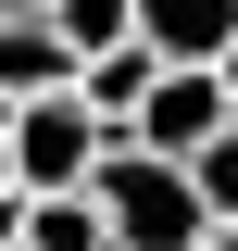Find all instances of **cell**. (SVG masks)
Listing matches in <instances>:
<instances>
[{
  "instance_id": "5b68a950",
  "label": "cell",
  "mask_w": 238,
  "mask_h": 251,
  "mask_svg": "<svg viewBox=\"0 0 238 251\" xmlns=\"http://www.w3.org/2000/svg\"><path fill=\"white\" fill-rule=\"evenodd\" d=\"M0 88L38 100V88H75V38L50 13H0Z\"/></svg>"
},
{
  "instance_id": "8992f818",
  "label": "cell",
  "mask_w": 238,
  "mask_h": 251,
  "mask_svg": "<svg viewBox=\"0 0 238 251\" xmlns=\"http://www.w3.org/2000/svg\"><path fill=\"white\" fill-rule=\"evenodd\" d=\"M150 75H163V50H150V38H125V50H100V63H75V88H88V113H100V126H138Z\"/></svg>"
},
{
  "instance_id": "7a4b0ae2",
  "label": "cell",
  "mask_w": 238,
  "mask_h": 251,
  "mask_svg": "<svg viewBox=\"0 0 238 251\" xmlns=\"http://www.w3.org/2000/svg\"><path fill=\"white\" fill-rule=\"evenodd\" d=\"M113 138H125V126H100L88 88H38L25 113H13V163H25V188H88Z\"/></svg>"
},
{
  "instance_id": "6da1fadb",
  "label": "cell",
  "mask_w": 238,
  "mask_h": 251,
  "mask_svg": "<svg viewBox=\"0 0 238 251\" xmlns=\"http://www.w3.org/2000/svg\"><path fill=\"white\" fill-rule=\"evenodd\" d=\"M88 188H100V214H113V251H201L213 239L201 176H188L176 151H150V138H113Z\"/></svg>"
},
{
  "instance_id": "ba28073f",
  "label": "cell",
  "mask_w": 238,
  "mask_h": 251,
  "mask_svg": "<svg viewBox=\"0 0 238 251\" xmlns=\"http://www.w3.org/2000/svg\"><path fill=\"white\" fill-rule=\"evenodd\" d=\"M50 25L75 38V63H100V50H125V38H138V0H50Z\"/></svg>"
},
{
  "instance_id": "30bf717a",
  "label": "cell",
  "mask_w": 238,
  "mask_h": 251,
  "mask_svg": "<svg viewBox=\"0 0 238 251\" xmlns=\"http://www.w3.org/2000/svg\"><path fill=\"white\" fill-rule=\"evenodd\" d=\"M0 13H50V0H0Z\"/></svg>"
},
{
  "instance_id": "8fae6325",
  "label": "cell",
  "mask_w": 238,
  "mask_h": 251,
  "mask_svg": "<svg viewBox=\"0 0 238 251\" xmlns=\"http://www.w3.org/2000/svg\"><path fill=\"white\" fill-rule=\"evenodd\" d=\"M226 100H238V50H226Z\"/></svg>"
},
{
  "instance_id": "52a82bcc",
  "label": "cell",
  "mask_w": 238,
  "mask_h": 251,
  "mask_svg": "<svg viewBox=\"0 0 238 251\" xmlns=\"http://www.w3.org/2000/svg\"><path fill=\"white\" fill-rule=\"evenodd\" d=\"M25 251H113L100 188H38V201H25Z\"/></svg>"
},
{
  "instance_id": "9c48e42d",
  "label": "cell",
  "mask_w": 238,
  "mask_h": 251,
  "mask_svg": "<svg viewBox=\"0 0 238 251\" xmlns=\"http://www.w3.org/2000/svg\"><path fill=\"white\" fill-rule=\"evenodd\" d=\"M201 251H238V214H226V226H213V239H201Z\"/></svg>"
},
{
  "instance_id": "3957f363",
  "label": "cell",
  "mask_w": 238,
  "mask_h": 251,
  "mask_svg": "<svg viewBox=\"0 0 238 251\" xmlns=\"http://www.w3.org/2000/svg\"><path fill=\"white\" fill-rule=\"evenodd\" d=\"M226 126H238V100H226V63H163L125 138H150V151H176V163H188L201 138H226Z\"/></svg>"
},
{
  "instance_id": "277c9868",
  "label": "cell",
  "mask_w": 238,
  "mask_h": 251,
  "mask_svg": "<svg viewBox=\"0 0 238 251\" xmlns=\"http://www.w3.org/2000/svg\"><path fill=\"white\" fill-rule=\"evenodd\" d=\"M138 38L163 63H226L238 50V0H138Z\"/></svg>"
}]
</instances>
